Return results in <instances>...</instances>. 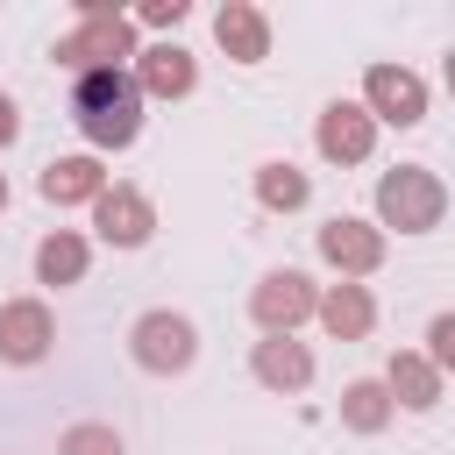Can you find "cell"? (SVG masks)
I'll use <instances>...</instances> for the list:
<instances>
[{
  "label": "cell",
  "mask_w": 455,
  "mask_h": 455,
  "mask_svg": "<svg viewBox=\"0 0 455 455\" xmlns=\"http://www.w3.org/2000/svg\"><path fill=\"white\" fill-rule=\"evenodd\" d=\"M370 142H377V121H370L355 100H334V107L320 114V156H327V164H363Z\"/></svg>",
  "instance_id": "11"
},
{
  "label": "cell",
  "mask_w": 455,
  "mask_h": 455,
  "mask_svg": "<svg viewBox=\"0 0 455 455\" xmlns=\"http://www.w3.org/2000/svg\"><path fill=\"white\" fill-rule=\"evenodd\" d=\"M135 85H142V100L156 92V100H185L192 85H199V64H192V50H178V43H156V50H135V71H128Z\"/></svg>",
  "instance_id": "9"
},
{
  "label": "cell",
  "mask_w": 455,
  "mask_h": 455,
  "mask_svg": "<svg viewBox=\"0 0 455 455\" xmlns=\"http://www.w3.org/2000/svg\"><path fill=\"white\" fill-rule=\"evenodd\" d=\"M128 355L149 370V377H178V370H192V355H199V327L185 320V313H142L135 320V334H128Z\"/></svg>",
  "instance_id": "3"
},
{
  "label": "cell",
  "mask_w": 455,
  "mask_h": 455,
  "mask_svg": "<svg viewBox=\"0 0 455 455\" xmlns=\"http://www.w3.org/2000/svg\"><path fill=\"white\" fill-rule=\"evenodd\" d=\"M85 235H71V228H57V235H43V249H36V277L43 284H78L85 277Z\"/></svg>",
  "instance_id": "17"
},
{
  "label": "cell",
  "mask_w": 455,
  "mask_h": 455,
  "mask_svg": "<svg viewBox=\"0 0 455 455\" xmlns=\"http://www.w3.org/2000/svg\"><path fill=\"white\" fill-rule=\"evenodd\" d=\"M363 100H370V107H363L370 121H398V128H412V121L427 114V78L405 71V64H370Z\"/></svg>",
  "instance_id": "5"
},
{
  "label": "cell",
  "mask_w": 455,
  "mask_h": 455,
  "mask_svg": "<svg viewBox=\"0 0 455 455\" xmlns=\"http://www.w3.org/2000/svg\"><path fill=\"white\" fill-rule=\"evenodd\" d=\"M441 213H448V185H441L427 164H398V171L377 178V220H384V228L427 235V228H441Z\"/></svg>",
  "instance_id": "2"
},
{
  "label": "cell",
  "mask_w": 455,
  "mask_h": 455,
  "mask_svg": "<svg viewBox=\"0 0 455 455\" xmlns=\"http://www.w3.org/2000/svg\"><path fill=\"white\" fill-rule=\"evenodd\" d=\"M313 313L327 320V334H334V341H363V334L377 327V299H370L363 284H334V291H320V299H313Z\"/></svg>",
  "instance_id": "15"
},
{
  "label": "cell",
  "mask_w": 455,
  "mask_h": 455,
  "mask_svg": "<svg viewBox=\"0 0 455 455\" xmlns=\"http://www.w3.org/2000/svg\"><path fill=\"white\" fill-rule=\"evenodd\" d=\"M313 299H320V291H313L306 270H270V277L249 291V313H256L263 334H291V327L313 313Z\"/></svg>",
  "instance_id": "6"
},
{
  "label": "cell",
  "mask_w": 455,
  "mask_h": 455,
  "mask_svg": "<svg viewBox=\"0 0 455 455\" xmlns=\"http://www.w3.org/2000/svg\"><path fill=\"white\" fill-rule=\"evenodd\" d=\"M213 36H220V50H228L235 64H263V57H270V21H263V7H249V0H228V7L213 14Z\"/></svg>",
  "instance_id": "13"
},
{
  "label": "cell",
  "mask_w": 455,
  "mask_h": 455,
  "mask_svg": "<svg viewBox=\"0 0 455 455\" xmlns=\"http://www.w3.org/2000/svg\"><path fill=\"white\" fill-rule=\"evenodd\" d=\"M384 391H391V405H412V412H427V405H441V370H434L427 355H391V377H384Z\"/></svg>",
  "instance_id": "16"
},
{
  "label": "cell",
  "mask_w": 455,
  "mask_h": 455,
  "mask_svg": "<svg viewBox=\"0 0 455 455\" xmlns=\"http://www.w3.org/2000/svg\"><path fill=\"white\" fill-rule=\"evenodd\" d=\"M36 185H43V199H50V206H92V199L107 192V171H100L92 156H57Z\"/></svg>",
  "instance_id": "14"
},
{
  "label": "cell",
  "mask_w": 455,
  "mask_h": 455,
  "mask_svg": "<svg viewBox=\"0 0 455 455\" xmlns=\"http://www.w3.org/2000/svg\"><path fill=\"white\" fill-rule=\"evenodd\" d=\"M0 206H7V171H0Z\"/></svg>",
  "instance_id": "24"
},
{
  "label": "cell",
  "mask_w": 455,
  "mask_h": 455,
  "mask_svg": "<svg viewBox=\"0 0 455 455\" xmlns=\"http://www.w3.org/2000/svg\"><path fill=\"white\" fill-rule=\"evenodd\" d=\"M50 341H57V327H50L43 299H7L0 306V363H43Z\"/></svg>",
  "instance_id": "8"
},
{
  "label": "cell",
  "mask_w": 455,
  "mask_h": 455,
  "mask_svg": "<svg viewBox=\"0 0 455 455\" xmlns=\"http://www.w3.org/2000/svg\"><path fill=\"white\" fill-rule=\"evenodd\" d=\"M427 363H434V370L455 363V313H441V320L427 327Z\"/></svg>",
  "instance_id": "21"
},
{
  "label": "cell",
  "mask_w": 455,
  "mask_h": 455,
  "mask_svg": "<svg viewBox=\"0 0 455 455\" xmlns=\"http://www.w3.org/2000/svg\"><path fill=\"white\" fill-rule=\"evenodd\" d=\"M92 228H100V242H114V249H142L149 228H156V206H149L135 185H107V192L92 199Z\"/></svg>",
  "instance_id": "7"
},
{
  "label": "cell",
  "mask_w": 455,
  "mask_h": 455,
  "mask_svg": "<svg viewBox=\"0 0 455 455\" xmlns=\"http://www.w3.org/2000/svg\"><path fill=\"white\" fill-rule=\"evenodd\" d=\"M57 455H121V434H114V427H100V419H78V427H64Z\"/></svg>",
  "instance_id": "20"
},
{
  "label": "cell",
  "mask_w": 455,
  "mask_h": 455,
  "mask_svg": "<svg viewBox=\"0 0 455 455\" xmlns=\"http://www.w3.org/2000/svg\"><path fill=\"white\" fill-rule=\"evenodd\" d=\"M14 135H21V114H14V100H7V92H0V149H7V142H14Z\"/></svg>",
  "instance_id": "23"
},
{
  "label": "cell",
  "mask_w": 455,
  "mask_h": 455,
  "mask_svg": "<svg viewBox=\"0 0 455 455\" xmlns=\"http://www.w3.org/2000/svg\"><path fill=\"white\" fill-rule=\"evenodd\" d=\"M249 370H256V384H263V391H306V384H313V355H306V341H291V334L256 341Z\"/></svg>",
  "instance_id": "12"
},
{
  "label": "cell",
  "mask_w": 455,
  "mask_h": 455,
  "mask_svg": "<svg viewBox=\"0 0 455 455\" xmlns=\"http://www.w3.org/2000/svg\"><path fill=\"white\" fill-rule=\"evenodd\" d=\"M71 121L92 149H128L142 128V85L128 71H85L71 92Z\"/></svg>",
  "instance_id": "1"
},
{
  "label": "cell",
  "mask_w": 455,
  "mask_h": 455,
  "mask_svg": "<svg viewBox=\"0 0 455 455\" xmlns=\"http://www.w3.org/2000/svg\"><path fill=\"white\" fill-rule=\"evenodd\" d=\"M306 192H313V185H306L299 164H263V171H256V199H263L270 213H299Z\"/></svg>",
  "instance_id": "19"
},
{
  "label": "cell",
  "mask_w": 455,
  "mask_h": 455,
  "mask_svg": "<svg viewBox=\"0 0 455 455\" xmlns=\"http://www.w3.org/2000/svg\"><path fill=\"white\" fill-rule=\"evenodd\" d=\"M384 419H391V391H384L377 377H355V384L341 391V427H348V434H377Z\"/></svg>",
  "instance_id": "18"
},
{
  "label": "cell",
  "mask_w": 455,
  "mask_h": 455,
  "mask_svg": "<svg viewBox=\"0 0 455 455\" xmlns=\"http://www.w3.org/2000/svg\"><path fill=\"white\" fill-rule=\"evenodd\" d=\"M320 256H327L341 277H370V270L384 263V235H377L370 220H327V228H320Z\"/></svg>",
  "instance_id": "10"
},
{
  "label": "cell",
  "mask_w": 455,
  "mask_h": 455,
  "mask_svg": "<svg viewBox=\"0 0 455 455\" xmlns=\"http://www.w3.org/2000/svg\"><path fill=\"white\" fill-rule=\"evenodd\" d=\"M142 21H156V28H178V21H185V0H149V7H142Z\"/></svg>",
  "instance_id": "22"
},
{
  "label": "cell",
  "mask_w": 455,
  "mask_h": 455,
  "mask_svg": "<svg viewBox=\"0 0 455 455\" xmlns=\"http://www.w3.org/2000/svg\"><path fill=\"white\" fill-rule=\"evenodd\" d=\"M128 57H135V28H128V14H100V21H78L64 43H57V64L64 71H128Z\"/></svg>",
  "instance_id": "4"
}]
</instances>
